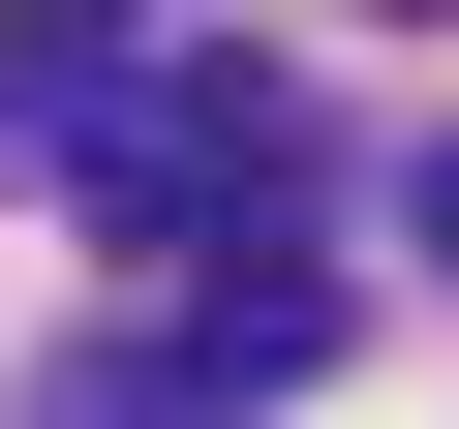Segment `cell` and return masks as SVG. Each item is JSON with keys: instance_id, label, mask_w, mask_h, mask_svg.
I'll return each mask as SVG.
<instances>
[{"instance_id": "obj_1", "label": "cell", "mask_w": 459, "mask_h": 429, "mask_svg": "<svg viewBox=\"0 0 459 429\" xmlns=\"http://www.w3.org/2000/svg\"><path fill=\"white\" fill-rule=\"evenodd\" d=\"M62 184H92V214H123V246H246V214H276V184H307V92H276V62H123V92H92V153H62Z\"/></svg>"}, {"instance_id": "obj_2", "label": "cell", "mask_w": 459, "mask_h": 429, "mask_svg": "<svg viewBox=\"0 0 459 429\" xmlns=\"http://www.w3.org/2000/svg\"><path fill=\"white\" fill-rule=\"evenodd\" d=\"M307 368H337V276L307 246H214L153 337H92V398H307Z\"/></svg>"}, {"instance_id": "obj_3", "label": "cell", "mask_w": 459, "mask_h": 429, "mask_svg": "<svg viewBox=\"0 0 459 429\" xmlns=\"http://www.w3.org/2000/svg\"><path fill=\"white\" fill-rule=\"evenodd\" d=\"M153 31H123V0H0V153H92V92H123Z\"/></svg>"}, {"instance_id": "obj_4", "label": "cell", "mask_w": 459, "mask_h": 429, "mask_svg": "<svg viewBox=\"0 0 459 429\" xmlns=\"http://www.w3.org/2000/svg\"><path fill=\"white\" fill-rule=\"evenodd\" d=\"M429 276H459V153H429Z\"/></svg>"}, {"instance_id": "obj_5", "label": "cell", "mask_w": 459, "mask_h": 429, "mask_svg": "<svg viewBox=\"0 0 459 429\" xmlns=\"http://www.w3.org/2000/svg\"><path fill=\"white\" fill-rule=\"evenodd\" d=\"M368 31H429V0H368Z\"/></svg>"}]
</instances>
